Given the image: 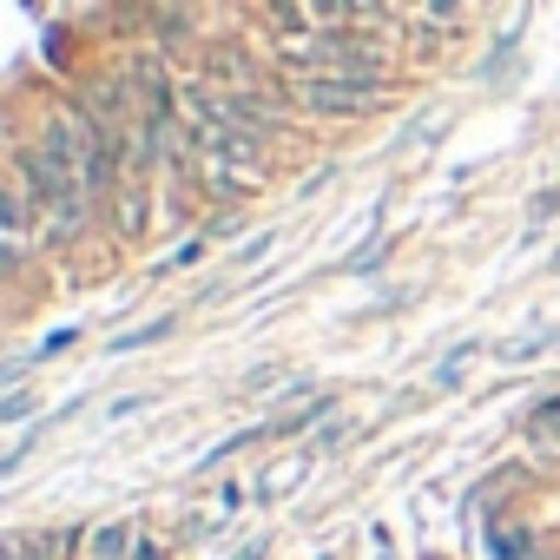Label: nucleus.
<instances>
[{
    "label": "nucleus",
    "instance_id": "obj_1",
    "mask_svg": "<svg viewBox=\"0 0 560 560\" xmlns=\"http://www.w3.org/2000/svg\"><path fill=\"white\" fill-rule=\"evenodd\" d=\"M291 100L324 119H363L383 106V80H350V73H291Z\"/></svg>",
    "mask_w": 560,
    "mask_h": 560
},
{
    "label": "nucleus",
    "instance_id": "obj_2",
    "mask_svg": "<svg viewBox=\"0 0 560 560\" xmlns=\"http://www.w3.org/2000/svg\"><path fill=\"white\" fill-rule=\"evenodd\" d=\"M132 100H139V113H172V80H165V67L159 60H132Z\"/></svg>",
    "mask_w": 560,
    "mask_h": 560
},
{
    "label": "nucleus",
    "instance_id": "obj_3",
    "mask_svg": "<svg viewBox=\"0 0 560 560\" xmlns=\"http://www.w3.org/2000/svg\"><path fill=\"white\" fill-rule=\"evenodd\" d=\"M113 205H119V231H126V237H132V231H145V218H152V191H145L139 178H119Z\"/></svg>",
    "mask_w": 560,
    "mask_h": 560
},
{
    "label": "nucleus",
    "instance_id": "obj_4",
    "mask_svg": "<svg viewBox=\"0 0 560 560\" xmlns=\"http://www.w3.org/2000/svg\"><path fill=\"white\" fill-rule=\"evenodd\" d=\"M172 330V317H152V324H139V330H126V337H113V357H126V350H145V343H159Z\"/></svg>",
    "mask_w": 560,
    "mask_h": 560
},
{
    "label": "nucleus",
    "instance_id": "obj_5",
    "mask_svg": "<svg viewBox=\"0 0 560 560\" xmlns=\"http://www.w3.org/2000/svg\"><path fill=\"white\" fill-rule=\"evenodd\" d=\"M475 350H481V343H455V350H448V363L435 370V383H442V389H455V383H462V370L475 363Z\"/></svg>",
    "mask_w": 560,
    "mask_h": 560
},
{
    "label": "nucleus",
    "instance_id": "obj_6",
    "mask_svg": "<svg viewBox=\"0 0 560 560\" xmlns=\"http://www.w3.org/2000/svg\"><path fill=\"white\" fill-rule=\"evenodd\" d=\"M527 435H540V442H553V448H560V402H540V409L527 416Z\"/></svg>",
    "mask_w": 560,
    "mask_h": 560
},
{
    "label": "nucleus",
    "instance_id": "obj_7",
    "mask_svg": "<svg viewBox=\"0 0 560 560\" xmlns=\"http://www.w3.org/2000/svg\"><path fill=\"white\" fill-rule=\"evenodd\" d=\"M462 8H468V0H422V21H429V27H455Z\"/></svg>",
    "mask_w": 560,
    "mask_h": 560
},
{
    "label": "nucleus",
    "instance_id": "obj_8",
    "mask_svg": "<svg viewBox=\"0 0 560 560\" xmlns=\"http://www.w3.org/2000/svg\"><path fill=\"white\" fill-rule=\"evenodd\" d=\"M553 343V330H540V337H521V343H508V363H527V357H540Z\"/></svg>",
    "mask_w": 560,
    "mask_h": 560
},
{
    "label": "nucleus",
    "instance_id": "obj_9",
    "mask_svg": "<svg viewBox=\"0 0 560 560\" xmlns=\"http://www.w3.org/2000/svg\"><path fill=\"white\" fill-rule=\"evenodd\" d=\"M73 343H80V330H54V337L40 343V363H54V357H60V350H73Z\"/></svg>",
    "mask_w": 560,
    "mask_h": 560
},
{
    "label": "nucleus",
    "instance_id": "obj_10",
    "mask_svg": "<svg viewBox=\"0 0 560 560\" xmlns=\"http://www.w3.org/2000/svg\"><path fill=\"white\" fill-rule=\"evenodd\" d=\"M376 264H383V244H363V250H357V257H350V270H357V277H370V270H376Z\"/></svg>",
    "mask_w": 560,
    "mask_h": 560
},
{
    "label": "nucleus",
    "instance_id": "obj_11",
    "mask_svg": "<svg viewBox=\"0 0 560 560\" xmlns=\"http://www.w3.org/2000/svg\"><path fill=\"white\" fill-rule=\"evenodd\" d=\"M93 547H100V553H126V527H113V534H100Z\"/></svg>",
    "mask_w": 560,
    "mask_h": 560
},
{
    "label": "nucleus",
    "instance_id": "obj_12",
    "mask_svg": "<svg viewBox=\"0 0 560 560\" xmlns=\"http://www.w3.org/2000/svg\"><path fill=\"white\" fill-rule=\"evenodd\" d=\"M547 211H560V191H540V198H534V224H540Z\"/></svg>",
    "mask_w": 560,
    "mask_h": 560
}]
</instances>
